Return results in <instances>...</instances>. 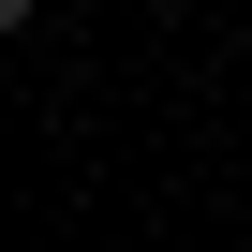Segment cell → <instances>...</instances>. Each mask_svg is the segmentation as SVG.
I'll list each match as a JSON object with an SVG mask.
<instances>
[{
    "label": "cell",
    "mask_w": 252,
    "mask_h": 252,
    "mask_svg": "<svg viewBox=\"0 0 252 252\" xmlns=\"http://www.w3.org/2000/svg\"><path fill=\"white\" fill-rule=\"evenodd\" d=\"M0 30H30V0H0Z\"/></svg>",
    "instance_id": "cell-1"
}]
</instances>
